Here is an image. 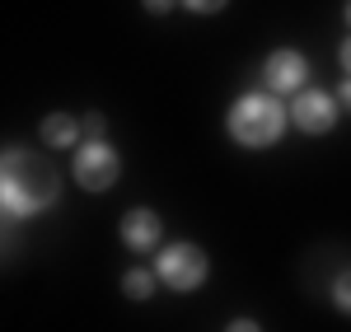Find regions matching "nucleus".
<instances>
[{"mask_svg": "<svg viewBox=\"0 0 351 332\" xmlns=\"http://www.w3.org/2000/svg\"><path fill=\"white\" fill-rule=\"evenodd\" d=\"M61 201V178L47 159H38L24 145H10L0 159V206L10 220H33Z\"/></svg>", "mask_w": 351, "mask_h": 332, "instance_id": "obj_1", "label": "nucleus"}, {"mask_svg": "<svg viewBox=\"0 0 351 332\" xmlns=\"http://www.w3.org/2000/svg\"><path fill=\"white\" fill-rule=\"evenodd\" d=\"M225 127H230V140H239L243 150H267V145H276V140L286 136L291 108L276 94H267V89H248V94H239L230 103Z\"/></svg>", "mask_w": 351, "mask_h": 332, "instance_id": "obj_2", "label": "nucleus"}, {"mask_svg": "<svg viewBox=\"0 0 351 332\" xmlns=\"http://www.w3.org/2000/svg\"><path fill=\"white\" fill-rule=\"evenodd\" d=\"M155 277L169 285V290H178V295H188V290H202L206 277H211V257L202 244H192V239H178V244H164L155 253Z\"/></svg>", "mask_w": 351, "mask_h": 332, "instance_id": "obj_3", "label": "nucleus"}, {"mask_svg": "<svg viewBox=\"0 0 351 332\" xmlns=\"http://www.w3.org/2000/svg\"><path fill=\"white\" fill-rule=\"evenodd\" d=\"M71 168H75V183L84 192H108L122 178V155L108 140H84V145H75V164Z\"/></svg>", "mask_w": 351, "mask_h": 332, "instance_id": "obj_4", "label": "nucleus"}, {"mask_svg": "<svg viewBox=\"0 0 351 332\" xmlns=\"http://www.w3.org/2000/svg\"><path fill=\"white\" fill-rule=\"evenodd\" d=\"M337 94H324V89H300L291 99V127H300L304 136H328L337 127Z\"/></svg>", "mask_w": 351, "mask_h": 332, "instance_id": "obj_5", "label": "nucleus"}, {"mask_svg": "<svg viewBox=\"0 0 351 332\" xmlns=\"http://www.w3.org/2000/svg\"><path fill=\"white\" fill-rule=\"evenodd\" d=\"M263 80H267L271 94H291L295 99L300 89H309V61L295 47H276V52L263 61Z\"/></svg>", "mask_w": 351, "mask_h": 332, "instance_id": "obj_6", "label": "nucleus"}, {"mask_svg": "<svg viewBox=\"0 0 351 332\" xmlns=\"http://www.w3.org/2000/svg\"><path fill=\"white\" fill-rule=\"evenodd\" d=\"M117 229H122V244H127L132 253H155L160 239H164V225H160V216H155L150 206H132Z\"/></svg>", "mask_w": 351, "mask_h": 332, "instance_id": "obj_7", "label": "nucleus"}, {"mask_svg": "<svg viewBox=\"0 0 351 332\" xmlns=\"http://www.w3.org/2000/svg\"><path fill=\"white\" fill-rule=\"evenodd\" d=\"M38 131H43V145H52V150H75V145H80L84 122H75L71 112H47Z\"/></svg>", "mask_w": 351, "mask_h": 332, "instance_id": "obj_8", "label": "nucleus"}, {"mask_svg": "<svg viewBox=\"0 0 351 332\" xmlns=\"http://www.w3.org/2000/svg\"><path fill=\"white\" fill-rule=\"evenodd\" d=\"M122 290H127V300H150L155 295V267H132L122 277Z\"/></svg>", "mask_w": 351, "mask_h": 332, "instance_id": "obj_9", "label": "nucleus"}, {"mask_svg": "<svg viewBox=\"0 0 351 332\" xmlns=\"http://www.w3.org/2000/svg\"><path fill=\"white\" fill-rule=\"evenodd\" d=\"M328 300H332V305L342 309V314H351V267L332 277V285H328Z\"/></svg>", "mask_w": 351, "mask_h": 332, "instance_id": "obj_10", "label": "nucleus"}, {"mask_svg": "<svg viewBox=\"0 0 351 332\" xmlns=\"http://www.w3.org/2000/svg\"><path fill=\"white\" fill-rule=\"evenodd\" d=\"M178 5H183V10H192V14H220L230 0H178Z\"/></svg>", "mask_w": 351, "mask_h": 332, "instance_id": "obj_11", "label": "nucleus"}, {"mask_svg": "<svg viewBox=\"0 0 351 332\" xmlns=\"http://www.w3.org/2000/svg\"><path fill=\"white\" fill-rule=\"evenodd\" d=\"M84 136H89V140H104V117H99V112H89V117H84Z\"/></svg>", "mask_w": 351, "mask_h": 332, "instance_id": "obj_12", "label": "nucleus"}, {"mask_svg": "<svg viewBox=\"0 0 351 332\" xmlns=\"http://www.w3.org/2000/svg\"><path fill=\"white\" fill-rule=\"evenodd\" d=\"M141 5H145V10H150V14H169V10H173V5H178V0H141Z\"/></svg>", "mask_w": 351, "mask_h": 332, "instance_id": "obj_13", "label": "nucleus"}, {"mask_svg": "<svg viewBox=\"0 0 351 332\" xmlns=\"http://www.w3.org/2000/svg\"><path fill=\"white\" fill-rule=\"evenodd\" d=\"M337 103L351 112V75H342V89H337Z\"/></svg>", "mask_w": 351, "mask_h": 332, "instance_id": "obj_14", "label": "nucleus"}, {"mask_svg": "<svg viewBox=\"0 0 351 332\" xmlns=\"http://www.w3.org/2000/svg\"><path fill=\"white\" fill-rule=\"evenodd\" d=\"M225 332H263V328H258L253 318H234V323H230V328H225Z\"/></svg>", "mask_w": 351, "mask_h": 332, "instance_id": "obj_15", "label": "nucleus"}, {"mask_svg": "<svg viewBox=\"0 0 351 332\" xmlns=\"http://www.w3.org/2000/svg\"><path fill=\"white\" fill-rule=\"evenodd\" d=\"M337 61H342V71L351 75V38H342V47H337Z\"/></svg>", "mask_w": 351, "mask_h": 332, "instance_id": "obj_16", "label": "nucleus"}, {"mask_svg": "<svg viewBox=\"0 0 351 332\" xmlns=\"http://www.w3.org/2000/svg\"><path fill=\"white\" fill-rule=\"evenodd\" d=\"M347 24H351V0H347Z\"/></svg>", "mask_w": 351, "mask_h": 332, "instance_id": "obj_17", "label": "nucleus"}]
</instances>
